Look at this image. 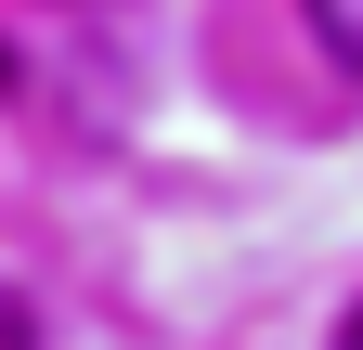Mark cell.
<instances>
[{"label":"cell","instance_id":"cell-1","mask_svg":"<svg viewBox=\"0 0 363 350\" xmlns=\"http://www.w3.org/2000/svg\"><path fill=\"white\" fill-rule=\"evenodd\" d=\"M298 26H311V52L337 78H363V0H298Z\"/></svg>","mask_w":363,"mask_h":350},{"label":"cell","instance_id":"cell-2","mask_svg":"<svg viewBox=\"0 0 363 350\" xmlns=\"http://www.w3.org/2000/svg\"><path fill=\"white\" fill-rule=\"evenodd\" d=\"M0 350H39V324H26V298L0 286Z\"/></svg>","mask_w":363,"mask_h":350},{"label":"cell","instance_id":"cell-3","mask_svg":"<svg viewBox=\"0 0 363 350\" xmlns=\"http://www.w3.org/2000/svg\"><path fill=\"white\" fill-rule=\"evenodd\" d=\"M337 350H363V298H350V312H337Z\"/></svg>","mask_w":363,"mask_h":350}]
</instances>
